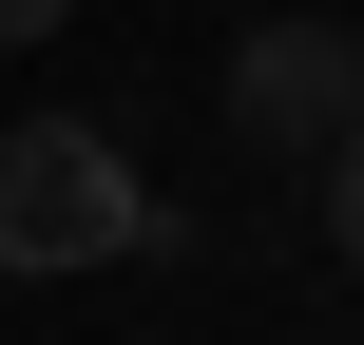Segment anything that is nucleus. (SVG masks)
<instances>
[{"instance_id":"f257e3e1","label":"nucleus","mask_w":364,"mask_h":345,"mask_svg":"<svg viewBox=\"0 0 364 345\" xmlns=\"http://www.w3.org/2000/svg\"><path fill=\"white\" fill-rule=\"evenodd\" d=\"M134 250H173L154 173H134L96 115H19V134H0V269H19V288H77V269H134Z\"/></svg>"},{"instance_id":"f03ea898","label":"nucleus","mask_w":364,"mask_h":345,"mask_svg":"<svg viewBox=\"0 0 364 345\" xmlns=\"http://www.w3.org/2000/svg\"><path fill=\"white\" fill-rule=\"evenodd\" d=\"M346 115H364V19H250V38H230V134H250V154H307V173H326Z\"/></svg>"},{"instance_id":"7ed1b4c3","label":"nucleus","mask_w":364,"mask_h":345,"mask_svg":"<svg viewBox=\"0 0 364 345\" xmlns=\"http://www.w3.org/2000/svg\"><path fill=\"white\" fill-rule=\"evenodd\" d=\"M326 250H346V269H364V115H346V134H326Z\"/></svg>"},{"instance_id":"20e7f679","label":"nucleus","mask_w":364,"mask_h":345,"mask_svg":"<svg viewBox=\"0 0 364 345\" xmlns=\"http://www.w3.org/2000/svg\"><path fill=\"white\" fill-rule=\"evenodd\" d=\"M58 19H77V0H0V38H58Z\"/></svg>"}]
</instances>
